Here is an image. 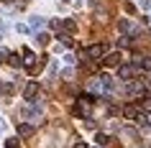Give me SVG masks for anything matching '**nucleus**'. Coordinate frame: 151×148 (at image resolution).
<instances>
[{
    "label": "nucleus",
    "instance_id": "4468645a",
    "mask_svg": "<svg viewBox=\"0 0 151 148\" xmlns=\"http://www.w3.org/2000/svg\"><path fill=\"white\" fill-rule=\"evenodd\" d=\"M136 123H138V125L143 128V130H146V128H149V117L143 115V112H138V117H136Z\"/></svg>",
    "mask_w": 151,
    "mask_h": 148
},
{
    "label": "nucleus",
    "instance_id": "b1692460",
    "mask_svg": "<svg viewBox=\"0 0 151 148\" xmlns=\"http://www.w3.org/2000/svg\"><path fill=\"white\" fill-rule=\"evenodd\" d=\"M5 130V120H3V117H0V133Z\"/></svg>",
    "mask_w": 151,
    "mask_h": 148
},
{
    "label": "nucleus",
    "instance_id": "6ab92c4d",
    "mask_svg": "<svg viewBox=\"0 0 151 148\" xmlns=\"http://www.w3.org/2000/svg\"><path fill=\"white\" fill-rule=\"evenodd\" d=\"M56 71H59V64H56V61H51V66H49V77H54Z\"/></svg>",
    "mask_w": 151,
    "mask_h": 148
},
{
    "label": "nucleus",
    "instance_id": "6e6552de",
    "mask_svg": "<svg viewBox=\"0 0 151 148\" xmlns=\"http://www.w3.org/2000/svg\"><path fill=\"white\" fill-rule=\"evenodd\" d=\"M44 23H46V21H44L41 16H33L31 21H28V28H33V31H39V28H44Z\"/></svg>",
    "mask_w": 151,
    "mask_h": 148
},
{
    "label": "nucleus",
    "instance_id": "412c9836",
    "mask_svg": "<svg viewBox=\"0 0 151 148\" xmlns=\"http://www.w3.org/2000/svg\"><path fill=\"white\" fill-rule=\"evenodd\" d=\"M138 5H141L143 10H149V8H151V3H149V0H141V3H138Z\"/></svg>",
    "mask_w": 151,
    "mask_h": 148
},
{
    "label": "nucleus",
    "instance_id": "a878e982",
    "mask_svg": "<svg viewBox=\"0 0 151 148\" xmlns=\"http://www.w3.org/2000/svg\"><path fill=\"white\" fill-rule=\"evenodd\" d=\"M97 148H100V146H97Z\"/></svg>",
    "mask_w": 151,
    "mask_h": 148
},
{
    "label": "nucleus",
    "instance_id": "9b49d317",
    "mask_svg": "<svg viewBox=\"0 0 151 148\" xmlns=\"http://www.w3.org/2000/svg\"><path fill=\"white\" fill-rule=\"evenodd\" d=\"M118 28L126 31V33H136V26L131 23V21H118Z\"/></svg>",
    "mask_w": 151,
    "mask_h": 148
},
{
    "label": "nucleus",
    "instance_id": "aec40b11",
    "mask_svg": "<svg viewBox=\"0 0 151 148\" xmlns=\"http://www.w3.org/2000/svg\"><path fill=\"white\" fill-rule=\"evenodd\" d=\"M16 31H18V33H28V31H31V28H28V26H23V23H21V26H16Z\"/></svg>",
    "mask_w": 151,
    "mask_h": 148
},
{
    "label": "nucleus",
    "instance_id": "423d86ee",
    "mask_svg": "<svg viewBox=\"0 0 151 148\" xmlns=\"http://www.w3.org/2000/svg\"><path fill=\"white\" fill-rule=\"evenodd\" d=\"M103 64H105V66H120V54H118V51L108 54V56L103 59Z\"/></svg>",
    "mask_w": 151,
    "mask_h": 148
},
{
    "label": "nucleus",
    "instance_id": "9d476101",
    "mask_svg": "<svg viewBox=\"0 0 151 148\" xmlns=\"http://www.w3.org/2000/svg\"><path fill=\"white\" fill-rule=\"evenodd\" d=\"M5 61H8L10 66H16V69H18V66H23V59H21L18 54H8V59H5Z\"/></svg>",
    "mask_w": 151,
    "mask_h": 148
},
{
    "label": "nucleus",
    "instance_id": "f8f14e48",
    "mask_svg": "<svg viewBox=\"0 0 151 148\" xmlns=\"http://www.w3.org/2000/svg\"><path fill=\"white\" fill-rule=\"evenodd\" d=\"M36 44H39V46H46V44H49V33L39 31V33H36Z\"/></svg>",
    "mask_w": 151,
    "mask_h": 148
},
{
    "label": "nucleus",
    "instance_id": "a211bd4d",
    "mask_svg": "<svg viewBox=\"0 0 151 148\" xmlns=\"http://www.w3.org/2000/svg\"><path fill=\"white\" fill-rule=\"evenodd\" d=\"M5 148H21L18 146V138H8L5 140Z\"/></svg>",
    "mask_w": 151,
    "mask_h": 148
},
{
    "label": "nucleus",
    "instance_id": "393cba45",
    "mask_svg": "<svg viewBox=\"0 0 151 148\" xmlns=\"http://www.w3.org/2000/svg\"><path fill=\"white\" fill-rule=\"evenodd\" d=\"M149 23H151V16H149Z\"/></svg>",
    "mask_w": 151,
    "mask_h": 148
},
{
    "label": "nucleus",
    "instance_id": "ddd939ff",
    "mask_svg": "<svg viewBox=\"0 0 151 148\" xmlns=\"http://www.w3.org/2000/svg\"><path fill=\"white\" fill-rule=\"evenodd\" d=\"M138 66H141L143 71H151V56H143L141 61H138Z\"/></svg>",
    "mask_w": 151,
    "mask_h": 148
},
{
    "label": "nucleus",
    "instance_id": "2eb2a0df",
    "mask_svg": "<svg viewBox=\"0 0 151 148\" xmlns=\"http://www.w3.org/2000/svg\"><path fill=\"white\" fill-rule=\"evenodd\" d=\"M95 140H97V146H108V143H110V138H108L105 133H97V135H95Z\"/></svg>",
    "mask_w": 151,
    "mask_h": 148
},
{
    "label": "nucleus",
    "instance_id": "39448f33",
    "mask_svg": "<svg viewBox=\"0 0 151 148\" xmlns=\"http://www.w3.org/2000/svg\"><path fill=\"white\" fill-rule=\"evenodd\" d=\"M133 64H120V66H118V77L120 79H131V77H133Z\"/></svg>",
    "mask_w": 151,
    "mask_h": 148
},
{
    "label": "nucleus",
    "instance_id": "f257e3e1",
    "mask_svg": "<svg viewBox=\"0 0 151 148\" xmlns=\"http://www.w3.org/2000/svg\"><path fill=\"white\" fill-rule=\"evenodd\" d=\"M36 94H39V84H36V82H28V84L23 87V97L28 102H33V100H36Z\"/></svg>",
    "mask_w": 151,
    "mask_h": 148
},
{
    "label": "nucleus",
    "instance_id": "dca6fc26",
    "mask_svg": "<svg viewBox=\"0 0 151 148\" xmlns=\"http://www.w3.org/2000/svg\"><path fill=\"white\" fill-rule=\"evenodd\" d=\"M141 110H143V112H151V94H146V97H143V102H141Z\"/></svg>",
    "mask_w": 151,
    "mask_h": 148
},
{
    "label": "nucleus",
    "instance_id": "5701e85b",
    "mask_svg": "<svg viewBox=\"0 0 151 148\" xmlns=\"http://www.w3.org/2000/svg\"><path fill=\"white\" fill-rule=\"evenodd\" d=\"M8 59V51H0V61H5Z\"/></svg>",
    "mask_w": 151,
    "mask_h": 148
},
{
    "label": "nucleus",
    "instance_id": "0eeeda50",
    "mask_svg": "<svg viewBox=\"0 0 151 148\" xmlns=\"http://www.w3.org/2000/svg\"><path fill=\"white\" fill-rule=\"evenodd\" d=\"M123 117H126V120H136V117H138V107H136V105H126V107H123Z\"/></svg>",
    "mask_w": 151,
    "mask_h": 148
},
{
    "label": "nucleus",
    "instance_id": "1a4fd4ad",
    "mask_svg": "<svg viewBox=\"0 0 151 148\" xmlns=\"http://www.w3.org/2000/svg\"><path fill=\"white\" fill-rule=\"evenodd\" d=\"M33 133V125H28V123H21L18 125V135H23V138H28Z\"/></svg>",
    "mask_w": 151,
    "mask_h": 148
},
{
    "label": "nucleus",
    "instance_id": "4be33fe9",
    "mask_svg": "<svg viewBox=\"0 0 151 148\" xmlns=\"http://www.w3.org/2000/svg\"><path fill=\"white\" fill-rule=\"evenodd\" d=\"M72 148H87V143H85V140H77V143H74Z\"/></svg>",
    "mask_w": 151,
    "mask_h": 148
},
{
    "label": "nucleus",
    "instance_id": "f03ea898",
    "mask_svg": "<svg viewBox=\"0 0 151 148\" xmlns=\"http://www.w3.org/2000/svg\"><path fill=\"white\" fill-rule=\"evenodd\" d=\"M85 56H87V59H100V56H105V46L103 44H95V46H90L87 51H85Z\"/></svg>",
    "mask_w": 151,
    "mask_h": 148
},
{
    "label": "nucleus",
    "instance_id": "20e7f679",
    "mask_svg": "<svg viewBox=\"0 0 151 148\" xmlns=\"http://www.w3.org/2000/svg\"><path fill=\"white\" fill-rule=\"evenodd\" d=\"M26 117H31V120H39L41 115H44V110H41V105H28V107L23 110Z\"/></svg>",
    "mask_w": 151,
    "mask_h": 148
},
{
    "label": "nucleus",
    "instance_id": "f3484780",
    "mask_svg": "<svg viewBox=\"0 0 151 148\" xmlns=\"http://www.w3.org/2000/svg\"><path fill=\"white\" fill-rule=\"evenodd\" d=\"M62 28H64L67 33H69V31H74V28H77V23H74V21H64V23H62Z\"/></svg>",
    "mask_w": 151,
    "mask_h": 148
},
{
    "label": "nucleus",
    "instance_id": "7ed1b4c3",
    "mask_svg": "<svg viewBox=\"0 0 151 148\" xmlns=\"http://www.w3.org/2000/svg\"><path fill=\"white\" fill-rule=\"evenodd\" d=\"M143 92H146L143 82H131V84H128V94H131V97H143Z\"/></svg>",
    "mask_w": 151,
    "mask_h": 148
}]
</instances>
